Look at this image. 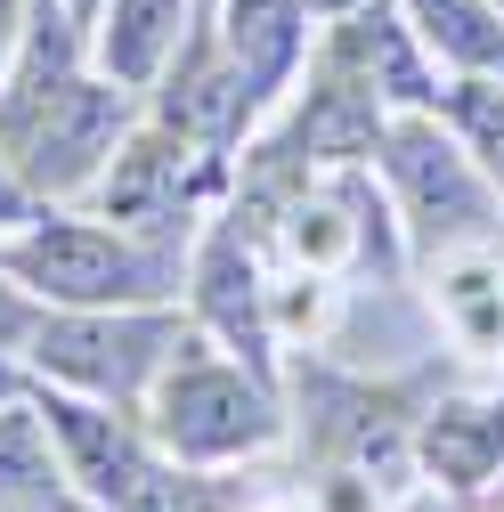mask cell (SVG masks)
Here are the masks:
<instances>
[{
  "instance_id": "6da1fadb",
  "label": "cell",
  "mask_w": 504,
  "mask_h": 512,
  "mask_svg": "<svg viewBox=\"0 0 504 512\" xmlns=\"http://www.w3.org/2000/svg\"><path fill=\"white\" fill-rule=\"evenodd\" d=\"M114 131H122V98L98 82H74L66 33H41L17 90H0V147H9V163L33 187L66 196V187H82L114 155Z\"/></svg>"
},
{
  "instance_id": "7a4b0ae2",
  "label": "cell",
  "mask_w": 504,
  "mask_h": 512,
  "mask_svg": "<svg viewBox=\"0 0 504 512\" xmlns=\"http://www.w3.org/2000/svg\"><path fill=\"white\" fill-rule=\"evenodd\" d=\"M0 261H9V277H25L41 301H66V309H139V301L163 293L155 252H139L114 228H74V220L17 236Z\"/></svg>"
},
{
  "instance_id": "3957f363",
  "label": "cell",
  "mask_w": 504,
  "mask_h": 512,
  "mask_svg": "<svg viewBox=\"0 0 504 512\" xmlns=\"http://www.w3.org/2000/svg\"><path fill=\"white\" fill-rule=\"evenodd\" d=\"M155 431H163V447L212 464V456H244V447H261L277 431V407H269V391L252 374L179 350L163 366V391H155Z\"/></svg>"
},
{
  "instance_id": "277c9868",
  "label": "cell",
  "mask_w": 504,
  "mask_h": 512,
  "mask_svg": "<svg viewBox=\"0 0 504 512\" xmlns=\"http://www.w3.org/2000/svg\"><path fill=\"white\" fill-rule=\"evenodd\" d=\"M187 342L179 326H147V317H114V309H74V317H49L33 326V358L49 374L82 382L98 399H131L155 366H171Z\"/></svg>"
},
{
  "instance_id": "5b68a950",
  "label": "cell",
  "mask_w": 504,
  "mask_h": 512,
  "mask_svg": "<svg viewBox=\"0 0 504 512\" xmlns=\"http://www.w3.org/2000/svg\"><path fill=\"white\" fill-rule=\"evenodd\" d=\"M391 171H399V196L415 212V228L431 244H464L488 228V187L472 179L464 147L439 139L431 122H407V131H391Z\"/></svg>"
},
{
  "instance_id": "8992f818",
  "label": "cell",
  "mask_w": 504,
  "mask_h": 512,
  "mask_svg": "<svg viewBox=\"0 0 504 512\" xmlns=\"http://www.w3.org/2000/svg\"><path fill=\"white\" fill-rule=\"evenodd\" d=\"M41 423H49V439L66 447V480L106 512L122 488H131L139 472H147V439L122 423V415H106V407H82V399H41Z\"/></svg>"
},
{
  "instance_id": "52a82bcc",
  "label": "cell",
  "mask_w": 504,
  "mask_h": 512,
  "mask_svg": "<svg viewBox=\"0 0 504 512\" xmlns=\"http://www.w3.org/2000/svg\"><path fill=\"white\" fill-rule=\"evenodd\" d=\"M228 57H236L252 106H261L301 57V9L293 0H228Z\"/></svg>"
},
{
  "instance_id": "ba28073f",
  "label": "cell",
  "mask_w": 504,
  "mask_h": 512,
  "mask_svg": "<svg viewBox=\"0 0 504 512\" xmlns=\"http://www.w3.org/2000/svg\"><path fill=\"white\" fill-rule=\"evenodd\" d=\"M244 114H252V90H244V74H236V57L220 66L212 49L187 57V74H179V82H171V98H163V122H171V131L212 139V147L244 131Z\"/></svg>"
},
{
  "instance_id": "9c48e42d",
  "label": "cell",
  "mask_w": 504,
  "mask_h": 512,
  "mask_svg": "<svg viewBox=\"0 0 504 512\" xmlns=\"http://www.w3.org/2000/svg\"><path fill=\"white\" fill-rule=\"evenodd\" d=\"M66 504V464L49 456L41 407H0V512H57Z\"/></svg>"
},
{
  "instance_id": "30bf717a",
  "label": "cell",
  "mask_w": 504,
  "mask_h": 512,
  "mask_svg": "<svg viewBox=\"0 0 504 512\" xmlns=\"http://www.w3.org/2000/svg\"><path fill=\"white\" fill-rule=\"evenodd\" d=\"M187 0H106V25H98V57L114 82H155L163 57L179 41Z\"/></svg>"
},
{
  "instance_id": "8fae6325",
  "label": "cell",
  "mask_w": 504,
  "mask_h": 512,
  "mask_svg": "<svg viewBox=\"0 0 504 512\" xmlns=\"http://www.w3.org/2000/svg\"><path fill=\"white\" fill-rule=\"evenodd\" d=\"M342 57L358 66L366 90H383V98H399V106H423V98H431L423 57H415V41H407V25H399L391 9H358L350 33H342Z\"/></svg>"
},
{
  "instance_id": "7c38bea8",
  "label": "cell",
  "mask_w": 504,
  "mask_h": 512,
  "mask_svg": "<svg viewBox=\"0 0 504 512\" xmlns=\"http://www.w3.org/2000/svg\"><path fill=\"white\" fill-rule=\"evenodd\" d=\"M423 456H431L439 480H456V488L488 480L504 464V407H439L431 431H423Z\"/></svg>"
},
{
  "instance_id": "4fadbf2b",
  "label": "cell",
  "mask_w": 504,
  "mask_h": 512,
  "mask_svg": "<svg viewBox=\"0 0 504 512\" xmlns=\"http://www.w3.org/2000/svg\"><path fill=\"white\" fill-rule=\"evenodd\" d=\"M423 41L448 49L456 66L472 74H504V25H496V0H415Z\"/></svg>"
},
{
  "instance_id": "5bb4252c",
  "label": "cell",
  "mask_w": 504,
  "mask_h": 512,
  "mask_svg": "<svg viewBox=\"0 0 504 512\" xmlns=\"http://www.w3.org/2000/svg\"><path fill=\"white\" fill-rule=\"evenodd\" d=\"M106 212L114 220H163V212H179V147H163V139L122 147V163L106 179Z\"/></svg>"
},
{
  "instance_id": "9a60e30c",
  "label": "cell",
  "mask_w": 504,
  "mask_h": 512,
  "mask_svg": "<svg viewBox=\"0 0 504 512\" xmlns=\"http://www.w3.org/2000/svg\"><path fill=\"white\" fill-rule=\"evenodd\" d=\"M301 147L309 155H358V147H374V90L366 82H326L318 90V106L301 114Z\"/></svg>"
},
{
  "instance_id": "2e32d148",
  "label": "cell",
  "mask_w": 504,
  "mask_h": 512,
  "mask_svg": "<svg viewBox=\"0 0 504 512\" xmlns=\"http://www.w3.org/2000/svg\"><path fill=\"white\" fill-rule=\"evenodd\" d=\"M204 301H212L220 326L261 358V293H252V269H244L236 236H212V244H204Z\"/></svg>"
},
{
  "instance_id": "e0dca14e",
  "label": "cell",
  "mask_w": 504,
  "mask_h": 512,
  "mask_svg": "<svg viewBox=\"0 0 504 512\" xmlns=\"http://www.w3.org/2000/svg\"><path fill=\"white\" fill-rule=\"evenodd\" d=\"M106 512H212V488H204L196 472H163V464H147Z\"/></svg>"
},
{
  "instance_id": "ac0fdd59",
  "label": "cell",
  "mask_w": 504,
  "mask_h": 512,
  "mask_svg": "<svg viewBox=\"0 0 504 512\" xmlns=\"http://www.w3.org/2000/svg\"><path fill=\"white\" fill-rule=\"evenodd\" d=\"M448 309L464 317L472 342H504V301H496V269H464L448 285Z\"/></svg>"
},
{
  "instance_id": "d6986e66",
  "label": "cell",
  "mask_w": 504,
  "mask_h": 512,
  "mask_svg": "<svg viewBox=\"0 0 504 512\" xmlns=\"http://www.w3.org/2000/svg\"><path fill=\"white\" fill-rule=\"evenodd\" d=\"M456 122L480 139V155H488V171H496V187H504V90L464 82V90H456Z\"/></svg>"
},
{
  "instance_id": "ffe728a7",
  "label": "cell",
  "mask_w": 504,
  "mask_h": 512,
  "mask_svg": "<svg viewBox=\"0 0 504 512\" xmlns=\"http://www.w3.org/2000/svg\"><path fill=\"white\" fill-rule=\"evenodd\" d=\"M17 342H33V309L17 301V285H0V350H17Z\"/></svg>"
},
{
  "instance_id": "44dd1931",
  "label": "cell",
  "mask_w": 504,
  "mask_h": 512,
  "mask_svg": "<svg viewBox=\"0 0 504 512\" xmlns=\"http://www.w3.org/2000/svg\"><path fill=\"white\" fill-rule=\"evenodd\" d=\"M9 49H17V0H0V74H9Z\"/></svg>"
},
{
  "instance_id": "7402d4cb",
  "label": "cell",
  "mask_w": 504,
  "mask_h": 512,
  "mask_svg": "<svg viewBox=\"0 0 504 512\" xmlns=\"http://www.w3.org/2000/svg\"><path fill=\"white\" fill-rule=\"evenodd\" d=\"M9 220H25V196H17V179L0 171V228H9Z\"/></svg>"
},
{
  "instance_id": "603a6c76",
  "label": "cell",
  "mask_w": 504,
  "mask_h": 512,
  "mask_svg": "<svg viewBox=\"0 0 504 512\" xmlns=\"http://www.w3.org/2000/svg\"><path fill=\"white\" fill-rule=\"evenodd\" d=\"M82 9H90V0H82Z\"/></svg>"
},
{
  "instance_id": "cb8c5ba5",
  "label": "cell",
  "mask_w": 504,
  "mask_h": 512,
  "mask_svg": "<svg viewBox=\"0 0 504 512\" xmlns=\"http://www.w3.org/2000/svg\"><path fill=\"white\" fill-rule=\"evenodd\" d=\"M496 9H504V0H496Z\"/></svg>"
}]
</instances>
